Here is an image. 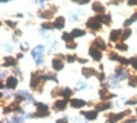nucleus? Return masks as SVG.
I'll return each mask as SVG.
<instances>
[{"label":"nucleus","instance_id":"obj_1","mask_svg":"<svg viewBox=\"0 0 137 123\" xmlns=\"http://www.w3.org/2000/svg\"><path fill=\"white\" fill-rule=\"evenodd\" d=\"M43 51H44L43 46H38L32 51V56H33L34 61L37 62V65H42L43 63Z\"/></svg>","mask_w":137,"mask_h":123},{"label":"nucleus","instance_id":"obj_2","mask_svg":"<svg viewBox=\"0 0 137 123\" xmlns=\"http://www.w3.org/2000/svg\"><path fill=\"white\" fill-rule=\"evenodd\" d=\"M37 107V117H46V115H48V107L44 105L43 103H37L36 104Z\"/></svg>","mask_w":137,"mask_h":123},{"label":"nucleus","instance_id":"obj_3","mask_svg":"<svg viewBox=\"0 0 137 123\" xmlns=\"http://www.w3.org/2000/svg\"><path fill=\"white\" fill-rule=\"evenodd\" d=\"M86 25H88L89 28H91V29L96 31V29H99V28H100V20H99L98 17H94V18H91V19L88 20Z\"/></svg>","mask_w":137,"mask_h":123},{"label":"nucleus","instance_id":"obj_4","mask_svg":"<svg viewBox=\"0 0 137 123\" xmlns=\"http://www.w3.org/2000/svg\"><path fill=\"white\" fill-rule=\"evenodd\" d=\"M127 113L129 114V111H128V112H122V113H118V114H113V115H110V117L108 118V122H109V123H114V122H117V121H119L121 118H123Z\"/></svg>","mask_w":137,"mask_h":123},{"label":"nucleus","instance_id":"obj_5","mask_svg":"<svg viewBox=\"0 0 137 123\" xmlns=\"http://www.w3.org/2000/svg\"><path fill=\"white\" fill-rule=\"evenodd\" d=\"M89 53H90V56L93 57L94 60H100L102 59V53H100V51H99V49H96L95 47H91L90 49H89Z\"/></svg>","mask_w":137,"mask_h":123},{"label":"nucleus","instance_id":"obj_6","mask_svg":"<svg viewBox=\"0 0 137 123\" xmlns=\"http://www.w3.org/2000/svg\"><path fill=\"white\" fill-rule=\"evenodd\" d=\"M40 79H41V75L40 74H33L32 75V80H30V86H32L33 89L37 88L38 83H40Z\"/></svg>","mask_w":137,"mask_h":123},{"label":"nucleus","instance_id":"obj_7","mask_svg":"<svg viewBox=\"0 0 137 123\" xmlns=\"http://www.w3.org/2000/svg\"><path fill=\"white\" fill-rule=\"evenodd\" d=\"M70 104H71L72 108H81V107L85 105V102L81 100V99H72L70 102Z\"/></svg>","mask_w":137,"mask_h":123},{"label":"nucleus","instance_id":"obj_8","mask_svg":"<svg viewBox=\"0 0 137 123\" xmlns=\"http://www.w3.org/2000/svg\"><path fill=\"white\" fill-rule=\"evenodd\" d=\"M17 84H18V80H17L15 77H13V76L8 77V80H6V86H8V88L13 89V88H15V86H17Z\"/></svg>","mask_w":137,"mask_h":123},{"label":"nucleus","instance_id":"obj_9","mask_svg":"<svg viewBox=\"0 0 137 123\" xmlns=\"http://www.w3.org/2000/svg\"><path fill=\"white\" fill-rule=\"evenodd\" d=\"M66 100H57V102L55 103V109L56 111H62L66 108Z\"/></svg>","mask_w":137,"mask_h":123},{"label":"nucleus","instance_id":"obj_10","mask_svg":"<svg viewBox=\"0 0 137 123\" xmlns=\"http://www.w3.org/2000/svg\"><path fill=\"white\" fill-rule=\"evenodd\" d=\"M64 24H65V18L64 17H58L56 19V22H55V27L57 28V29H62Z\"/></svg>","mask_w":137,"mask_h":123},{"label":"nucleus","instance_id":"obj_11","mask_svg":"<svg viewBox=\"0 0 137 123\" xmlns=\"http://www.w3.org/2000/svg\"><path fill=\"white\" fill-rule=\"evenodd\" d=\"M93 10H94V12H98V13H100L102 15H103V13L105 12L104 6H103L100 3H95V4H93Z\"/></svg>","mask_w":137,"mask_h":123},{"label":"nucleus","instance_id":"obj_12","mask_svg":"<svg viewBox=\"0 0 137 123\" xmlns=\"http://www.w3.org/2000/svg\"><path fill=\"white\" fill-rule=\"evenodd\" d=\"M52 66H53V69H55V70H62L64 69V63L62 62H61L60 60H53L52 61Z\"/></svg>","mask_w":137,"mask_h":123},{"label":"nucleus","instance_id":"obj_13","mask_svg":"<svg viewBox=\"0 0 137 123\" xmlns=\"http://www.w3.org/2000/svg\"><path fill=\"white\" fill-rule=\"evenodd\" d=\"M18 95H19V97H22L23 99H28L29 102H32V100H33L32 95H30V94H28L27 91H23V90H20V91L18 93Z\"/></svg>","mask_w":137,"mask_h":123},{"label":"nucleus","instance_id":"obj_14","mask_svg":"<svg viewBox=\"0 0 137 123\" xmlns=\"http://www.w3.org/2000/svg\"><path fill=\"white\" fill-rule=\"evenodd\" d=\"M84 115H85V118L89 119V121H94L96 118V112H86V113H82Z\"/></svg>","mask_w":137,"mask_h":123},{"label":"nucleus","instance_id":"obj_15","mask_svg":"<svg viewBox=\"0 0 137 123\" xmlns=\"http://www.w3.org/2000/svg\"><path fill=\"white\" fill-rule=\"evenodd\" d=\"M127 75H128V72H127V71L122 70V69H118V70H117V75H116V77H119V79H126V77H127Z\"/></svg>","mask_w":137,"mask_h":123},{"label":"nucleus","instance_id":"obj_16","mask_svg":"<svg viewBox=\"0 0 137 123\" xmlns=\"http://www.w3.org/2000/svg\"><path fill=\"white\" fill-rule=\"evenodd\" d=\"M95 72V70L94 69H86V67H84L82 69V74H84V76L85 77H89V76H91Z\"/></svg>","mask_w":137,"mask_h":123},{"label":"nucleus","instance_id":"obj_17","mask_svg":"<svg viewBox=\"0 0 137 123\" xmlns=\"http://www.w3.org/2000/svg\"><path fill=\"white\" fill-rule=\"evenodd\" d=\"M121 33H122V32H121L119 29H118V31H117V29L113 31V32L110 33V41H117L118 37H121Z\"/></svg>","mask_w":137,"mask_h":123},{"label":"nucleus","instance_id":"obj_18","mask_svg":"<svg viewBox=\"0 0 137 123\" xmlns=\"http://www.w3.org/2000/svg\"><path fill=\"white\" fill-rule=\"evenodd\" d=\"M4 65H5V66H13V65H15V59H14V57H6V59L4 60Z\"/></svg>","mask_w":137,"mask_h":123},{"label":"nucleus","instance_id":"obj_19","mask_svg":"<svg viewBox=\"0 0 137 123\" xmlns=\"http://www.w3.org/2000/svg\"><path fill=\"white\" fill-rule=\"evenodd\" d=\"M110 108V103H103V104H98L96 105V111H105Z\"/></svg>","mask_w":137,"mask_h":123},{"label":"nucleus","instance_id":"obj_20","mask_svg":"<svg viewBox=\"0 0 137 123\" xmlns=\"http://www.w3.org/2000/svg\"><path fill=\"white\" fill-rule=\"evenodd\" d=\"M135 20H137V13H135L131 17V18H129V19H127V20L124 22V25H126V27H128L129 24H132Z\"/></svg>","mask_w":137,"mask_h":123},{"label":"nucleus","instance_id":"obj_21","mask_svg":"<svg viewBox=\"0 0 137 123\" xmlns=\"http://www.w3.org/2000/svg\"><path fill=\"white\" fill-rule=\"evenodd\" d=\"M98 18H99V20L103 22V23H105V24H109V22H110V17L109 15H105V14H103V15L98 17Z\"/></svg>","mask_w":137,"mask_h":123},{"label":"nucleus","instance_id":"obj_22","mask_svg":"<svg viewBox=\"0 0 137 123\" xmlns=\"http://www.w3.org/2000/svg\"><path fill=\"white\" fill-rule=\"evenodd\" d=\"M84 34H85V32L81 31V29H74L72 33H71L72 37H81V36H84Z\"/></svg>","mask_w":137,"mask_h":123},{"label":"nucleus","instance_id":"obj_23","mask_svg":"<svg viewBox=\"0 0 137 123\" xmlns=\"http://www.w3.org/2000/svg\"><path fill=\"white\" fill-rule=\"evenodd\" d=\"M95 46L99 47L100 49H104V48H105V45H104V42H103L102 39H96V41H95Z\"/></svg>","mask_w":137,"mask_h":123},{"label":"nucleus","instance_id":"obj_24","mask_svg":"<svg viewBox=\"0 0 137 123\" xmlns=\"http://www.w3.org/2000/svg\"><path fill=\"white\" fill-rule=\"evenodd\" d=\"M62 95H64L65 98H70V97L72 95V91H71V89H65V90L62 91Z\"/></svg>","mask_w":137,"mask_h":123},{"label":"nucleus","instance_id":"obj_25","mask_svg":"<svg viewBox=\"0 0 137 123\" xmlns=\"http://www.w3.org/2000/svg\"><path fill=\"white\" fill-rule=\"evenodd\" d=\"M129 85L131 86H137V75L132 76L131 79H129Z\"/></svg>","mask_w":137,"mask_h":123},{"label":"nucleus","instance_id":"obj_26","mask_svg":"<svg viewBox=\"0 0 137 123\" xmlns=\"http://www.w3.org/2000/svg\"><path fill=\"white\" fill-rule=\"evenodd\" d=\"M12 122H13V123H23V122H24V118H22V117H17V115H15V117L12 119Z\"/></svg>","mask_w":137,"mask_h":123},{"label":"nucleus","instance_id":"obj_27","mask_svg":"<svg viewBox=\"0 0 137 123\" xmlns=\"http://www.w3.org/2000/svg\"><path fill=\"white\" fill-rule=\"evenodd\" d=\"M118 61H119L122 65H128V63H131V62H129V60H127V59H123V57H119V59H118Z\"/></svg>","mask_w":137,"mask_h":123},{"label":"nucleus","instance_id":"obj_28","mask_svg":"<svg viewBox=\"0 0 137 123\" xmlns=\"http://www.w3.org/2000/svg\"><path fill=\"white\" fill-rule=\"evenodd\" d=\"M129 62H131V63H132V66L137 70V57H132V59L129 60Z\"/></svg>","mask_w":137,"mask_h":123},{"label":"nucleus","instance_id":"obj_29","mask_svg":"<svg viewBox=\"0 0 137 123\" xmlns=\"http://www.w3.org/2000/svg\"><path fill=\"white\" fill-rule=\"evenodd\" d=\"M71 38H72V36H71V34H66V33H65V34L62 36V39H64V41H66V42H68Z\"/></svg>","mask_w":137,"mask_h":123},{"label":"nucleus","instance_id":"obj_30","mask_svg":"<svg viewBox=\"0 0 137 123\" xmlns=\"http://www.w3.org/2000/svg\"><path fill=\"white\" fill-rule=\"evenodd\" d=\"M66 47H67V48H70V49H74V48L76 47V43H74V42H68V43H66Z\"/></svg>","mask_w":137,"mask_h":123},{"label":"nucleus","instance_id":"obj_31","mask_svg":"<svg viewBox=\"0 0 137 123\" xmlns=\"http://www.w3.org/2000/svg\"><path fill=\"white\" fill-rule=\"evenodd\" d=\"M44 79H48V80H55V81H57V77H56L55 75H46Z\"/></svg>","mask_w":137,"mask_h":123},{"label":"nucleus","instance_id":"obj_32","mask_svg":"<svg viewBox=\"0 0 137 123\" xmlns=\"http://www.w3.org/2000/svg\"><path fill=\"white\" fill-rule=\"evenodd\" d=\"M117 48H118V49H122V51H126V49H127V46H126V45H117Z\"/></svg>","mask_w":137,"mask_h":123},{"label":"nucleus","instance_id":"obj_33","mask_svg":"<svg viewBox=\"0 0 137 123\" xmlns=\"http://www.w3.org/2000/svg\"><path fill=\"white\" fill-rule=\"evenodd\" d=\"M129 36H131V31H129V29H127V31L124 32V34H123V39H126L127 37H129Z\"/></svg>","mask_w":137,"mask_h":123},{"label":"nucleus","instance_id":"obj_34","mask_svg":"<svg viewBox=\"0 0 137 123\" xmlns=\"http://www.w3.org/2000/svg\"><path fill=\"white\" fill-rule=\"evenodd\" d=\"M75 60H76L75 56H68V57H67V61H68V62H74Z\"/></svg>","mask_w":137,"mask_h":123},{"label":"nucleus","instance_id":"obj_35","mask_svg":"<svg viewBox=\"0 0 137 123\" xmlns=\"http://www.w3.org/2000/svg\"><path fill=\"white\" fill-rule=\"evenodd\" d=\"M56 123H67V118H61V119H57Z\"/></svg>","mask_w":137,"mask_h":123},{"label":"nucleus","instance_id":"obj_36","mask_svg":"<svg viewBox=\"0 0 137 123\" xmlns=\"http://www.w3.org/2000/svg\"><path fill=\"white\" fill-rule=\"evenodd\" d=\"M75 1H78L79 4H86L89 0H75Z\"/></svg>","mask_w":137,"mask_h":123},{"label":"nucleus","instance_id":"obj_37","mask_svg":"<svg viewBox=\"0 0 137 123\" xmlns=\"http://www.w3.org/2000/svg\"><path fill=\"white\" fill-rule=\"evenodd\" d=\"M84 88H85V85H84V83H79V86H78V89H84Z\"/></svg>","mask_w":137,"mask_h":123},{"label":"nucleus","instance_id":"obj_38","mask_svg":"<svg viewBox=\"0 0 137 123\" xmlns=\"http://www.w3.org/2000/svg\"><path fill=\"white\" fill-rule=\"evenodd\" d=\"M136 3H137V0H128V4L129 5H135Z\"/></svg>","mask_w":137,"mask_h":123},{"label":"nucleus","instance_id":"obj_39","mask_svg":"<svg viewBox=\"0 0 137 123\" xmlns=\"http://www.w3.org/2000/svg\"><path fill=\"white\" fill-rule=\"evenodd\" d=\"M43 28H46V29H52V25H50V24H43Z\"/></svg>","mask_w":137,"mask_h":123},{"label":"nucleus","instance_id":"obj_40","mask_svg":"<svg viewBox=\"0 0 137 123\" xmlns=\"http://www.w3.org/2000/svg\"><path fill=\"white\" fill-rule=\"evenodd\" d=\"M6 24L9 25V27H14V25H15V24L13 23V22H10V20H8V22H6Z\"/></svg>","mask_w":137,"mask_h":123},{"label":"nucleus","instance_id":"obj_41","mask_svg":"<svg viewBox=\"0 0 137 123\" xmlns=\"http://www.w3.org/2000/svg\"><path fill=\"white\" fill-rule=\"evenodd\" d=\"M126 123H136V118H132V119H129V121H127Z\"/></svg>","mask_w":137,"mask_h":123},{"label":"nucleus","instance_id":"obj_42","mask_svg":"<svg viewBox=\"0 0 137 123\" xmlns=\"http://www.w3.org/2000/svg\"><path fill=\"white\" fill-rule=\"evenodd\" d=\"M104 74H99V79H100V80H104Z\"/></svg>","mask_w":137,"mask_h":123},{"label":"nucleus","instance_id":"obj_43","mask_svg":"<svg viewBox=\"0 0 137 123\" xmlns=\"http://www.w3.org/2000/svg\"><path fill=\"white\" fill-rule=\"evenodd\" d=\"M38 3H40V5H43L44 4V0H38Z\"/></svg>","mask_w":137,"mask_h":123},{"label":"nucleus","instance_id":"obj_44","mask_svg":"<svg viewBox=\"0 0 137 123\" xmlns=\"http://www.w3.org/2000/svg\"><path fill=\"white\" fill-rule=\"evenodd\" d=\"M5 1H9V0H1V3H5Z\"/></svg>","mask_w":137,"mask_h":123}]
</instances>
